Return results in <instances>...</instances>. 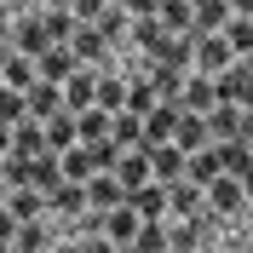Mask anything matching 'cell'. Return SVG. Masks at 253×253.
Returning a JSON list of instances; mask_svg holds the SVG:
<instances>
[{
    "instance_id": "6da1fadb",
    "label": "cell",
    "mask_w": 253,
    "mask_h": 253,
    "mask_svg": "<svg viewBox=\"0 0 253 253\" xmlns=\"http://www.w3.org/2000/svg\"><path fill=\"white\" fill-rule=\"evenodd\" d=\"M196 69H202V75H224V69H230V63H236V52H230V41H224V35H196Z\"/></svg>"
},
{
    "instance_id": "7a4b0ae2",
    "label": "cell",
    "mask_w": 253,
    "mask_h": 253,
    "mask_svg": "<svg viewBox=\"0 0 253 253\" xmlns=\"http://www.w3.org/2000/svg\"><path fill=\"white\" fill-rule=\"evenodd\" d=\"M219 81V104H253V63L248 58H236L224 75H213Z\"/></svg>"
},
{
    "instance_id": "3957f363",
    "label": "cell",
    "mask_w": 253,
    "mask_h": 253,
    "mask_svg": "<svg viewBox=\"0 0 253 253\" xmlns=\"http://www.w3.org/2000/svg\"><path fill=\"white\" fill-rule=\"evenodd\" d=\"M75 69H81V63H75V52L63 46V41H52V46L35 58V81H58V86H63V81L75 75Z\"/></svg>"
},
{
    "instance_id": "277c9868",
    "label": "cell",
    "mask_w": 253,
    "mask_h": 253,
    "mask_svg": "<svg viewBox=\"0 0 253 253\" xmlns=\"http://www.w3.org/2000/svg\"><path fill=\"white\" fill-rule=\"evenodd\" d=\"M63 46L75 52V63H86V69H92V63H104V52H110V41L98 35V23H75V35H69Z\"/></svg>"
},
{
    "instance_id": "5b68a950",
    "label": "cell",
    "mask_w": 253,
    "mask_h": 253,
    "mask_svg": "<svg viewBox=\"0 0 253 253\" xmlns=\"http://www.w3.org/2000/svg\"><path fill=\"white\" fill-rule=\"evenodd\" d=\"M126 207H132L138 219H167V184H156V178H144L138 190H126Z\"/></svg>"
},
{
    "instance_id": "8992f818",
    "label": "cell",
    "mask_w": 253,
    "mask_h": 253,
    "mask_svg": "<svg viewBox=\"0 0 253 253\" xmlns=\"http://www.w3.org/2000/svg\"><path fill=\"white\" fill-rule=\"evenodd\" d=\"M178 115H184V104H167V98H161L156 110L144 115V144H173V126H178Z\"/></svg>"
},
{
    "instance_id": "52a82bcc",
    "label": "cell",
    "mask_w": 253,
    "mask_h": 253,
    "mask_svg": "<svg viewBox=\"0 0 253 253\" xmlns=\"http://www.w3.org/2000/svg\"><path fill=\"white\" fill-rule=\"evenodd\" d=\"M173 144L184 150V156H196V150H207V144H213V132H207V115L184 110V115H178V126H173Z\"/></svg>"
},
{
    "instance_id": "ba28073f",
    "label": "cell",
    "mask_w": 253,
    "mask_h": 253,
    "mask_svg": "<svg viewBox=\"0 0 253 253\" xmlns=\"http://www.w3.org/2000/svg\"><path fill=\"white\" fill-rule=\"evenodd\" d=\"M190 156L178 150V144H150V173L161 178V184H173V178H184Z\"/></svg>"
},
{
    "instance_id": "9c48e42d",
    "label": "cell",
    "mask_w": 253,
    "mask_h": 253,
    "mask_svg": "<svg viewBox=\"0 0 253 253\" xmlns=\"http://www.w3.org/2000/svg\"><path fill=\"white\" fill-rule=\"evenodd\" d=\"M202 196H207V190L196 184V178H173V184H167V213L196 219V213H202Z\"/></svg>"
},
{
    "instance_id": "30bf717a",
    "label": "cell",
    "mask_w": 253,
    "mask_h": 253,
    "mask_svg": "<svg viewBox=\"0 0 253 253\" xmlns=\"http://www.w3.org/2000/svg\"><path fill=\"white\" fill-rule=\"evenodd\" d=\"M23 104H29L35 121H52V115L63 110V86H58V81H35L29 92H23Z\"/></svg>"
},
{
    "instance_id": "8fae6325",
    "label": "cell",
    "mask_w": 253,
    "mask_h": 253,
    "mask_svg": "<svg viewBox=\"0 0 253 253\" xmlns=\"http://www.w3.org/2000/svg\"><path fill=\"white\" fill-rule=\"evenodd\" d=\"M126 202V184L115 173H92L86 178V207H104V213H110V207H121Z\"/></svg>"
},
{
    "instance_id": "7c38bea8",
    "label": "cell",
    "mask_w": 253,
    "mask_h": 253,
    "mask_svg": "<svg viewBox=\"0 0 253 253\" xmlns=\"http://www.w3.org/2000/svg\"><path fill=\"white\" fill-rule=\"evenodd\" d=\"M86 104H98V75L81 63L75 75L63 81V110H86Z\"/></svg>"
},
{
    "instance_id": "4fadbf2b",
    "label": "cell",
    "mask_w": 253,
    "mask_h": 253,
    "mask_svg": "<svg viewBox=\"0 0 253 253\" xmlns=\"http://www.w3.org/2000/svg\"><path fill=\"white\" fill-rule=\"evenodd\" d=\"M115 178H121L126 190H138L144 178H150V144H132V150H121V161H115Z\"/></svg>"
},
{
    "instance_id": "5bb4252c",
    "label": "cell",
    "mask_w": 253,
    "mask_h": 253,
    "mask_svg": "<svg viewBox=\"0 0 253 253\" xmlns=\"http://www.w3.org/2000/svg\"><path fill=\"white\" fill-rule=\"evenodd\" d=\"M242 202H248V196H242V178L236 173H219L213 184H207V207H213V213H236Z\"/></svg>"
},
{
    "instance_id": "9a60e30c",
    "label": "cell",
    "mask_w": 253,
    "mask_h": 253,
    "mask_svg": "<svg viewBox=\"0 0 253 253\" xmlns=\"http://www.w3.org/2000/svg\"><path fill=\"white\" fill-rule=\"evenodd\" d=\"M178 104H184V110H196V115H207L213 104H219V81H213V75H196V81H184Z\"/></svg>"
},
{
    "instance_id": "2e32d148",
    "label": "cell",
    "mask_w": 253,
    "mask_h": 253,
    "mask_svg": "<svg viewBox=\"0 0 253 253\" xmlns=\"http://www.w3.org/2000/svg\"><path fill=\"white\" fill-rule=\"evenodd\" d=\"M12 150L17 156H41V150H46V121H35V115L12 121Z\"/></svg>"
},
{
    "instance_id": "e0dca14e",
    "label": "cell",
    "mask_w": 253,
    "mask_h": 253,
    "mask_svg": "<svg viewBox=\"0 0 253 253\" xmlns=\"http://www.w3.org/2000/svg\"><path fill=\"white\" fill-rule=\"evenodd\" d=\"M98 35L110 41V46H121V41H132V17H126L121 0H110L104 12H98Z\"/></svg>"
},
{
    "instance_id": "ac0fdd59",
    "label": "cell",
    "mask_w": 253,
    "mask_h": 253,
    "mask_svg": "<svg viewBox=\"0 0 253 253\" xmlns=\"http://www.w3.org/2000/svg\"><path fill=\"white\" fill-rule=\"evenodd\" d=\"M46 46L52 41H46V29H41V17H23V23L12 29V52H23V58H41Z\"/></svg>"
},
{
    "instance_id": "d6986e66",
    "label": "cell",
    "mask_w": 253,
    "mask_h": 253,
    "mask_svg": "<svg viewBox=\"0 0 253 253\" xmlns=\"http://www.w3.org/2000/svg\"><path fill=\"white\" fill-rule=\"evenodd\" d=\"M156 17L167 23V35H196V6L190 0H161Z\"/></svg>"
},
{
    "instance_id": "ffe728a7",
    "label": "cell",
    "mask_w": 253,
    "mask_h": 253,
    "mask_svg": "<svg viewBox=\"0 0 253 253\" xmlns=\"http://www.w3.org/2000/svg\"><path fill=\"white\" fill-rule=\"evenodd\" d=\"M138 224H144V219H138V213H132V207L121 202V207H110V213H104V236H110V242H121V248H126V242L138 236Z\"/></svg>"
},
{
    "instance_id": "44dd1931",
    "label": "cell",
    "mask_w": 253,
    "mask_h": 253,
    "mask_svg": "<svg viewBox=\"0 0 253 253\" xmlns=\"http://www.w3.org/2000/svg\"><path fill=\"white\" fill-rule=\"evenodd\" d=\"M81 144V126H75V110H58L46 121V150H75Z\"/></svg>"
},
{
    "instance_id": "7402d4cb",
    "label": "cell",
    "mask_w": 253,
    "mask_h": 253,
    "mask_svg": "<svg viewBox=\"0 0 253 253\" xmlns=\"http://www.w3.org/2000/svg\"><path fill=\"white\" fill-rule=\"evenodd\" d=\"M29 184H35V190H58V184H63V156H58V150H41V156H35Z\"/></svg>"
},
{
    "instance_id": "603a6c76",
    "label": "cell",
    "mask_w": 253,
    "mask_h": 253,
    "mask_svg": "<svg viewBox=\"0 0 253 253\" xmlns=\"http://www.w3.org/2000/svg\"><path fill=\"white\" fill-rule=\"evenodd\" d=\"M6 207L17 213V224H29V219H41V213H46V190L23 184V190H12V196H6Z\"/></svg>"
},
{
    "instance_id": "cb8c5ba5",
    "label": "cell",
    "mask_w": 253,
    "mask_h": 253,
    "mask_svg": "<svg viewBox=\"0 0 253 253\" xmlns=\"http://www.w3.org/2000/svg\"><path fill=\"white\" fill-rule=\"evenodd\" d=\"M236 126H242V104H213V110H207V132H213V144L236 138Z\"/></svg>"
},
{
    "instance_id": "d4e9b609",
    "label": "cell",
    "mask_w": 253,
    "mask_h": 253,
    "mask_svg": "<svg viewBox=\"0 0 253 253\" xmlns=\"http://www.w3.org/2000/svg\"><path fill=\"white\" fill-rule=\"evenodd\" d=\"M110 110H98V104H86V110H75V126H81V144H98V138H110Z\"/></svg>"
},
{
    "instance_id": "484cf974",
    "label": "cell",
    "mask_w": 253,
    "mask_h": 253,
    "mask_svg": "<svg viewBox=\"0 0 253 253\" xmlns=\"http://www.w3.org/2000/svg\"><path fill=\"white\" fill-rule=\"evenodd\" d=\"M184 69H173V63H156L150 69V86H156V98H167V104H178V92H184Z\"/></svg>"
},
{
    "instance_id": "4316f807",
    "label": "cell",
    "mask_w": 253,
    "mask_h": 253,
    "mask_svg": "<svg viewBox=\"0 0 253 253\" xmlns=\"http://www.w3.org/2000/svg\"><path fill=\"white\" fill-rule=\"evenodd\" d=\"M213 150H219V167H224V173H248V167H253V144H242V138H224V144H213Z\"/></svg>"
},
{
    "instance_id": "83f0119b",
    "label": "cell",
    "mask_w": 253,
    "mask_h": 253,
    "mask_svg": "<svg viewBox=\"0 0 253 253\" xmlns=\"http://www.w3.org/2000/svg\"><path fill=\"white\" fill-rule=\"evenodd\" d=\"M46 207H58V213H75V219H81V207H86V184L63 178L58 190H46Z\"/></svg>"
},
{
    "instance_id": "f1b7e54d",
    "label": "cell",
    "mask_w": 253,
    "mask_h": 253,
    "mask_svg": "<svg viewBox=\"0 0 253 253\" xmlns=\"http://www.w3.org/2000/svg\"><path fill=\"white\" fill-rule=\"evenodd\" d=\"M110 138L121 144V150L144 144V115H132V110H115V121H110Z\"/></svg>"
},
{
    "instance_id": "f546056e",
    "label": "cell",
    "mask_w": 253,
    "mask_h": 253,
    "mask_svg": "<svg viewBox=\"0 0 253 253\" xmlns=\"http://www.w3.org/2000/svg\"><path fill=\"white\" fill-rule=\"evenodd\" d=\"M132 41H138V46L156 58V52L167 46V23H161V17H132Z\"/></svg>"
},
{
    "instance_id": "4dcf8cb0",
    "label": "cell",
    "mask_w": 253,
    "mask_h": 253,
    "mask_svg": "<svg viewBox=\"0 0 253 253\" xmlns=\"http://www.w3.org/2000/svg\"><path fill=\"white\" fill-rule=\"evenodd\" d=\"M230 23V0H202L196 6V35H219Z\"/></svg>"
},
{
    "instance_id": "1f68e13d",
    "label": "cell",
    "mask_w": 253,
    "mask_h": 253,
    "mask_svg": "<svg viewBox=\"0 0 253 253\" xmlns=\"http://www.w3.org/2000/svg\"><path fill=\"white\" fill-rule=\"evenodd\" d=\"M224 167H219V150H213V144H207V150H196V156H190V167H184V178H196V184H213V178H219Z\"/></svg>"
},
{
    "instance_id": "d6a6232c",
    "label": "cell",
    "mask_w": 253,
    "mask_h": 253,
    "mask_svg": "<svg viewBox=\"0 0 253 253\" xmlns=\"http://www.w3.org/2000/svg\"><path fill=\"white\" fill-rule=\"evenodd\" d=\"M63 156V178H75V184H86V178L98 173L92 167V150H86V144H75V150H58Z\"/></svg>"
},
{
    "instance_id": "836d02e7",
    "label": "cell",
    "mask_w": 253,
    "mask_h": 253,
    "mask_svg": "<svg viewBox=\"0 0 253 253\" xmlns=\"http://www.w3.org/2000/svg\"><path fill=\"white\" fill-rule=\"evenodd\" d=\"M0 81H6V86H17V92H29V86H35V58L12 52V58H6V69H0Z\"/></svg>"
},
{
    "instance_id": "e575fe53",
    "label": "cell",
    "mask_w": 253,
    "mask_h": 253,
    "mask_svg": "<svg viewBox=\"0 0 253 253\" xmlns=\"http://www.w3.org/2000/svg\"><path fill=\"white\" fill-rule=\"evenodd\" d=\"M126 248H138V253H167V224H161V219H144L138 236L126 242Z\"/></svg>"
},
{
    "instance_id": "d590c367",
    "label": "cell",
    "mask_w": 253,
    "mask_h": 253,
    "mask_svg": "<svg viewBox=\"0 0 253 253\" xmlns=\"http://www.w3.org/2000/svg\"><path fill=\"white\" fill-rule=\"evenodd\" d=\"M41 29H46V41H69L75 35V12L69 6H52V12H41Z\"/></svg>"
},
{
    "instance_id": "8d00e7d4",
    "label": "cell",
    "mask_w": 253,
    "mask_h": 253,
    "mask_svg": "<svg viewBox=\"0 0 253 253\" xmlns=\"http://www.w3.org/2000/svg\"><path fill=\"white\" fill-rule=\"evenodd\" d=\"M29 167H35V156H0V178H6V190H23L29 184Z\"/></svg>"
},
{
    "instance_id": "74e56055",
    "label": "cell",
    "mask_w": 253,
    "mask_h": 253,
    "mask_svg": "<svg viewBox=\"0 0 253 253\" xmlns=\"http://www.w3.org/2000/svg\"><path fill=\"white\" fill-rule=\"evenodd\" d=\"M224 41H230V52H253V17H242V12H230V23H224Z\"/></svg>"
},
{
    "instance_id": "f35d334b",
    "label": "cell",
    "mask_w": 253,
    "mask_h": 253,
    "mask_svg": "<svg viewBox=\"0 0 253 253\" xmlns=\"http://www.w3.org/2000/svg\"><path fill=\"white\" fill-rule=\"evenodd\" d=\"M98 110H126V81L121 75H104V81H98Z\"/></svg>"
},
{
    "instance_id": "ab89813d",
    "label": "cell",
    "mask_w": 253,
    "mask_h": 253,
    "mask_svg": "<svg viewBox=\"0 0 253 253\" xmlns=\"http://www.w3.org/2000/svg\"><path fill=\"white\" fill-rule=\"evenodd\" d=\"M156 104H161V98H156V86H150V81H132V86H126V110H132V115H150V110H156Z\"/></svg>"
},
{
    "instance_id": "60d3db41",
    "label": "cell",
    "mask_w": 253,
    "mask_h": 253,
    "mask_svg": "<svg viewBox=\"0 0 253 253\" xmlns=\"http://www.w3.org/2000/svg\"><path fill=\"white\" fill-rule=\"evenodd\" d=\"M23 115H29V104H23V92L0 81V121H23Z\"/></svg>"
},
{
    "instance_id": "b9f144b4",
    "label": "cell",
    "mask_w": 253,
    "mask_h": 253,
    "mask_svg": "<svg viewBox=\"0 0 253 253\" xmlns=\"http://www.w3.org/2000/svg\"><path fill=\"white\" fill-rule=\"evenodd\" d=\"M17 253H41V248H46V230H41V219H29V224H17Z\"/></svg>"
},
{
    "instance_id": "7bdbcfd3",
    "label": "cell",
    "mask_w": 253,
    "mask_h": 253,
    "mask_svg": "<svg viewBox=\"0 0 253 253\" xmlns=\"http://www.w3.org/2000/svg\"><path fill=\"white\" fill-rule=\"evenodd\" d=\"M184 248H196V219L167 224V253H184Z\"/></svg>"
},
{
    "instance_id": "ee69618b",
    "label": "cell",
    "mask_w": 253,
    "mask_h": 253,
    "mask_svg": "<svg viewBox=\"0 0 253 253\" xmlns=\"http://www.w3.org/2000/svg\"><path fill=\"white\" fill-rule=\"evenodd\" d=\"M104 6H110V0H75L69 12H75V23H98V12H104Z\"/></svg>"
},
{
    "instance_id": "f6af8a7d",
    "label": "cell",
    "mask_w": 253,
    "mask_h": 253,
    "mask_svg": "<svg viewBox=\"0 0 253 253\" xmlns=\"http://www.w3.org/2000/svg\"><path fill=\"white\" fill-rule=\"evenodd\" d=\"M86 236H104V207H86V219H81Z\"/></svg>"
},
{
    "instance_id": "bcb514c9",
    "label": "cell",
    "mask_w": 253,
    "mask_h": 253,
    "mask_svg": "<svg viewBox=\"0 0 253 253\" xmlns=\"http://www.w3.org/2000/svg\"><path fill=\"white\" fill-rule=\"evenodd\" d=\"M121 6H126V17H156L161 0H121Z\"/></svg>"
},
{
    "instance_id": "7dc6e473",
    "label": "cell",
    "mask_w": 253,
    "mask_h": 253,
    "mask_svg": "<svg viewBox=\"0 0 253 253\" xmlns=\"http://www.w3.org/2000/svg\"><path fill=\"white\" fill-rule=\"evenodd\" d=\"M12 236H17V213L0 202V242H12Z\"/></svg>"
},
{
    "instance_id": "c3c4849f",
    "label": "cell",
    "mask_w": 253,
    "mask_h": 253,
    "mask_svg": "<svg viewBox=\"0 0 253 253\" xmlns=\"http://www.w3.org/2000/svg\"><path fill=\"white\" fill-rule=\"evenodd\" d=\"M81 253H121V242H110V236H92Z\"/></svg>"
},
{
    "instance_id": "681fc988",
    "label": "cell",
    "mask_w": 253,
    "mask_h": 253,
    "mask_svg": "<svg viewBox=\"0 0 253 253\" xmlns=\"http://www.w3.org/2000/svg\"><path fill=\"white\" fill-rule=\"evenodd\" d=\"M236 138L253 144V104H242V126H236Z\"/></svg>"
},
{
    "instance_id": "f907efd6",
    "label": "cell",
    "mask_w": 253,
    "mask_h": 253,
    "mask_svg": "<svg viewBox=\"0 0 253 253\" xmlns=\"http://www.w3.org/2000/svg\"><path fill=\"white\" fill-rule=\"evenodd\" d=\"M0 156H12V121H0Z\"/></svg>"
},
{
    "instance_id": "816d5d0a",
    "label": "cell",
    "mask_w": 253,
    "mask_h": 253,
    "mask_svg": "<svg viewBox=\"0 0 253 253\" xmlns=\"http://www.w3.org/2000/svg\"><path fill=\"white\" fill-rule=\"evenodd\" d=\"M230 12H242V17H253V0H230Z\"/></svg>"
},
{
    "instance_id": "f5cc1de1",
    "label": "cell",
    "mask_w": 253,
    "mask_h": 253,
    "mask_svg": "<svg viewBox=\"0 0 253 253\" xmlns=\"http://www.w3.org/2000/svg\"><path fill=\"white\" fill-rule=\"evenodd\" d=\"M242 196H248V202H253V167H248V173H242Z\"/></svg>"
},
{
    "instance_id": "db71d44e",
    "label": "cell",
    "mask_w": 253,
    "mask_h": 253,
    "mask_svg": "<svg viewBox=\"0 0 253 253\" xmlns=\"http://www.w3.org/2000/svg\"><path fill=\"white\" fill-rule=\"evenodd\" d=\"M6 58H12V41H6V35H0V69H6Z\"/></svg>"
},
{
    "instance_id": "11a10c76",
    "label": "cell",
    "mask_w": 253,
    "mask_h": 253,
    "mask_svg": "<svg viewBox=\"0 0 253 253\" xmlns=\"http://www.w3.org/2000/svg\"><path fill=\"white\" fill-rule=\"evenodd\" d=\"M0 253H17V242H0Z\"/></svg>"
},
{
    "instance_id": "9f6ffc18",
    "label": "cell",
    "mask_w": 253,
    "mask_h": 253,
    "mask_svg": "<svg viewBox=\"0 0 253 253\" xmlns=\"http://www.w3.org/2000/svg\"><path fill=\"white\" fill-rule=\"evenodd\" d=\"M121 253H138V248H121Z\"/></svg>"
},
{
    "instance_id": "6f0895ef",
    "label": "cell",
    "mask_w": 253,
    "mask_h": 253,
    "mask_svg": "<svg viewBox=\"0 0 253 253\" xmlns=\"http://www.w3.org/2000/svg\"><path fill=\"white\" fill-rule=\"evenodd\" d=\"M190 6H202V0H190Z\"/></svg>"
}]
</instances>
